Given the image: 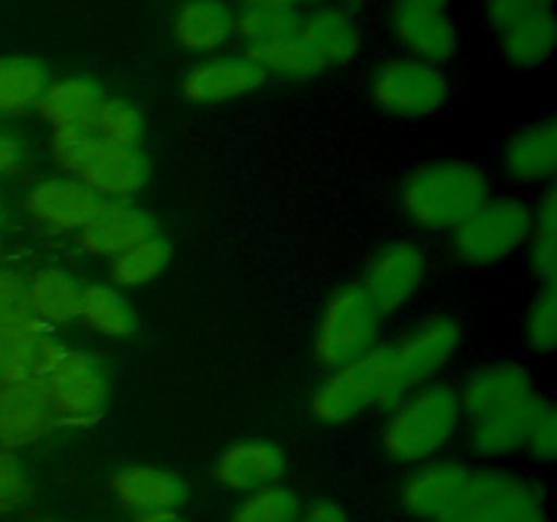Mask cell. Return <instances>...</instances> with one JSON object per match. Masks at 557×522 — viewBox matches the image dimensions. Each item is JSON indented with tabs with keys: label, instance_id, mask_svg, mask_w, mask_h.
Segmentation results:
<instances>
[{
	"label": "cell",
	"instance_id": "cell-3",
	"mask_svg": "<svg viewBox=\"0 0 557 522\" xmlns=\"http://www.w3.org/2000/svg\"><path fill=\"white\" fill-rule=\"evenodd\" d=\"M462 422L457 386L449 381H430L386 413L381 451L406 468L435 460L455 444Z\"/></svg>",
	"mask_w": 557,
	"mask_h": 522
},
{
	"label": "cell",
	"instance_id": "cell-8",
	"mask_svg": "<svg viewBox=\"0 0 557 522\" xmlns=\"http://www.w3.org/2000/svg\"><path fill=\"white\" fill-rule=\"evenodd\" d=\"M381 324L384 319L359 283L335 288L315 319L313 340H310L313 359L326 373L346 368L379 346Z\"/></svg>",
	"mask_w": 557,
	"mask_h": 522
},
{
	"label": "cell",
	"instance_id": "cell-45",
	"mask_svg": "<svg viewBox=\"0 0 557 522\" xmlns=\"http://www.w3.org/2000/svg\"><path fill=\"white\" fill-rule=\"evenodd\" d=\"M239 5H286V9H292L286 0H239Z\"/></svg>",
	"mask_w": 557,
	"mask_h": 522
},
{
	"label": "cell",
	"instance_id": "cell-38",
	"mask_svg": "<svg viewBox=\"0 0 557 522\" xmlns=\"http://www.w3.org/2000/svg\"><path fill=\"white\" fill-rule=\"evenodd\" d=\"M549 11H555V0H482V20L495 36Z\"/></svg>",
	"mask_w": 557,
	"mask_h": 522
},
{
	"label": "cell",
	"instance_id": "cell-13",
	"mask_svg": "<svg viewBox=\"0 0 557 522\" xmlns=\"http://www.w3.org/2000/svg\"><path fill=\"white\" fill-rule=\"evenodd\" d=\"M267 85V74L248 49H223L190 65L180 79V92L194 107H221L239 101Z\"/></svg>",
	"mask_w": 557,
	"mask_h": 522
},
{
	"label": "cell",
	"instance_id": "cell-49",
	"mask_svg": "<svg viewBox=\"0 0 557 522\" xmlns=\"http://www.w3.org/2000/svg\"><path fill=\"white\" fill-rule=\"evenodd\" d=\"M0 212H3V199H0Z\"/></svg>",
	"mask_w": 557,
	"mask_h": 522
},
{
	"label": "cell",
	"instance_id": "cell-44",
	"mask_svg": "<svg viewBox=\"0 0 557 522\" xmlns=\"http://www.w3.org/2000/svg\"><path fill=\"white\" fill-rule=\"evenodd\" d=\"M403 3H417V5H433V9H449L451 0H403Z\"/></svg>",
	"mask_w": 557,
	"mask_h": 522
},
{
	"label": "cell",
	"instance_id": "cell-46",
	"mask_svg": "<svg viewBox=\"0 0 557 522\" xmlns=\"http://www.w3.org/2000/svg\"><path fill=\"white\" fill-rule=\"evenodd\" d=\"M348 5H368V3H373V0H346Z\"/></svg>",
	"mask_w": 557,
	"mask_h": 522
},
{
	"label": "cell",
	"instance_id": "cell-27",
	"mask_svg": "<svg viewBox=\"0 0 557 522\" xmlns=\"http://www.w3.org/2000/svg\"><path fill=\"white\" fill-rule=\"evenodd\" d=\"M79 321L107 340H128L139 330V319L128 294L114 288L109 281L87 283L82 288Z\"/></svg>",
	"mask_w": 557,
	"mask_h": 522
},
{
	"label": "cell",
	"instance_id": "cell-36",
	"mask_svg": "<svg viewBox=\"0 0 557 522\" xmlns=\"http://www.w3.org/2000/svg\"><path fill=\"white\" fill-rule=\"evenodd\" d=\"M38 324L27 310L25 275L11 266H0V335Z\"/></svg>",
	"mask_w": 557,
	"mask_h": 522
},
{
	"label": "cell",
	"instance_id": "cell-25",
	"mask_svg": "<svg viewBox=\"0 0 557 522\" xmlns=\"http://www.w3.org/2000/svg\"><path fill=\"white\" fill-rule=\"evenodd\" d=\"M82 288L85 283L65 266H41L25 277L27 310L38 324L58 332L60 326L79 321Z\"/></svg>",
	"mask_w": 557,
	"mask_h": 522
},
{
	"label": "cell",
	"instance_id": "cell-33",
	"mask_svg": "<svg viewBox=\"0 0 557 522\" xmlns=\"http://www.w3.org/2000/svg\"><path fill=\"white\" fill-rule=\"evenodd\" d=\"M299 11L286 5H237V41L248 52L297 30Z\"/></svg>",
	"mask_w": 557,
	"mask_h": 522
},
{
	"label": "cell",
	"instance_id": "cell-18",
	"mask_svg": "<svg viewBox=\"0 0 557 522\" xmlns=\"http://www.w3.org/2000/svg\"><path fill=\"white\" fill-rule=\"evenodd\" d=\"M288 455L281 444L264 438H245L226 446L212 465V476L226 493L248 495L283 482Z\"/></svg>",
	"mask_w": 557,
	"mask_h": 522
},
{
	"label": "cell",
	"instance_id": "cell-12",
	"mask_svg": "<svg viewBox=\"0 0 557 522\" xmlns=\"http://www.w3.org/2000/svg\"><path fill=\"white\" fill-rule=\"evenodd\" d=\"M386 33L397 47V54L441 69L457 58L462 44L460 25L449 9L403 3V0H395L386 11Z\"/></svg>",
	"mask_w": 557,
	"mask_h": 522
},
{
	"label": "cell",
	"instance_id": "cell-32",
	"mask_svg": "<svg viewBox=\"0 0 557 522\" xmlns=\"http://www.w3.org/2000/svg\"><path fill=\"white\" fill-rule=\"evenodd\" d=\"M302 506V495L297 489L277 482L256 493L239 495L228 522H297Z\"/></svg>",
	"mask_w": 557,
	"mask_h": 522
},
{
	"label": "cell",
	"instance_id": "cell-10",
	"mask_svg": "<svg viewBox=\"0 0 557 522\" xmlns=\"http://www.w3.org/2000/svg\"><path fill=\"white\" fill-rule=\"evenodd\" d=\"M58 430H87L98 424L109 406V373L90 351L69 348L58 368L38 381Z\"/></svg>",
	"mask_w": 557,
	"mask_h": 522
},
{
	"label": "cell",
	"instance_id": "cell-35",
	"mask_svg": "<svg viewBox=\"0 0 557 522\" xmlns=\"http://www.w3.org/2000/svg\"><path fill=\"white\" fill-rule=\"evenodd\" d=\"M522 337L528 348L539 357H549L557 348V286L555 283H542L533 294L531 304L522 321Z\"/></svg>",
	"mask_w": 557,
	"mask_h": 522
},
{
	"label": "cell",
	"instance_id": "cell-34",
	"mask_svg": "<svg viewBox=\"0 0 557 522\" xmlns=\"http://www.w3.org/2000/svg\"><path fill=\"white\" fill-rule=\"evenodd\" d=\"M92 134L101 136L103 141L123 147H141L145 139V114L131 98L107 96V101L98 109Z\"/></svg>",
	"mask_w": 557,
	"mask_h": 522
},
{
	"label": "cell",
	"instance_id": "cell-43",
	"mask_svg": "<svg viewBox=\"0 0 557 522\" xmlns=\"http://www.w3.org/2000/svg\"><path fill=\"white\" fill-rule=\"evenodd\" d=\"M288 5H292V9H297V11H305V9H313V5H321V3H326V0H286Z\"/></svg>",
	"mask_w": 557,
	"mask_h": 522
},
{
	"label": "cell",
	"instance_id": "cell-20",
	"mask_svg": "<svg viewBox=\"0 0 557 522\" xmlns=\"http://www.w3.org/2000/svg\"><path fill=\"white\" fill-rule=\"evenodd\" d=\"M500 172L522 188H542L557 172V123L555 117L536 120L506 139L500 150Z\"/></svg>",
	"mask_w": 557,
	"mask_h": 522
},
{
	"label": "cell",
	"instance_id": "cell-37",
	"mask_svg": "<svg viewBox=\"0 0 557 522\" xmlns=\"http://www.w3.org/2000/svg\"><path fill=\"white\" fill-rule=\"evenodd\" d=\"M33 498V478L16 451L0 449V514L25 509Z\"/></svg>",
	"mask_w": 557,
	"mask_h": 522
},
{
	"label": "cell",
	"instance_id": "cell-29",
	"mask_svg": "<svg viewBox=\"0 0 557 522\" xmlns=\"http://www.w3.org/2000/svg\"><path fill=\"white\" fill-rule=\"evenodd\" d=\"M557 47V22L555 11L533 20L520 22L509 30L498 33V52L515 69H542L553 60Z\"/></svg>",
	"mask_w": 557,
	"mask_h": 522
},
{
	"label": "cell",
	"instance_id": "cell-30",
	"mask_svg": "<svg viewBox=\"0 0 557 522\" xmlns=\"http://www.w3.org/2000/svg\"><path fill=\"white\" fill-rule=\"evenodd\" d=\"M250 54L259 60L267 79L275 76V79L283 82H310L315 79V76L324 74V69H321L319 60L313 58L308 44L297 36V30L277 38V41H270L264 44V47L253 49Z\"/></svg>",
	"mask_w": 557,
	"mask_h": 522
},
{
	"label": "cell",
	"instance_id": "cell-42",
	"mask_svg": "<svg viewBox=\"0 0 557 522\" xmlns=\"http://www.w3.org/2000/svg\"><path fill=\"white\" fill-rule=\"evenodd\" d=\"M134 522H194L183 514V511H156V514L134 517Z\"/></svg>",
	"mask_w": 557,
	"mask_h": 522
},
{
	"label": "cell",
	"instance_id": "cell-19",
	"mask_svg": "<svg viewBox=\"0 0 557 522\" xmlns=\"http://www.w3.org/2000/svg\"><path fill=\"white\" fill-rule=\"evenodd\" d=\"M172 38L183 52L210 58L237 41V5L232 0H180Z\"/></svg>",
	"mask_w": 557,
	"mask_h": 522
},
{
	"label": "cell",
	"instance_id": "cell-7",
	"mask_svg": "<svg viewBox=\"0 0 557 522\" xmlns=\"http://www.w3.org/2000/svg\"><path fill=\"white\" fill-rule=\"evenodd\" d=\"M531 232V201L515 194H493L449 234V245L462 264L495 266L528 248Z\"/></svg>",
	"mask_w": 557,
	"mask_h": 522
},
{
	"label": "cell",
	"instance_id": "cell-5",
	"mask_svg": "<svg viewBox=\"0 0 557 522\" xmlns=\"http://www.w3.org/2000/svg\"><path fill=\"white\" fill-rule=\"evenodd\" d=\"M462 348V324L449 313H433L408 326L395 340L379 343L384 370V413L413 389L438 381Z\"/></svg>",
	"mask_w": 557,
	"mask_h": 522
},
{
	"label": "cell",
	"instance_id": "cell-2",
	"mask_svg": "<svg viewBox=\"0 0 557 522\" xmlns=\"http://www.w3.org/2000/svg\"><path fill=\"white\" fill-rule=\"evenodd\" d=\"M493 196V179L479 163L441 158L411 169L397 190V204L411 226L451 234Z\"/></svg>",
	"mask_w": 557,
	"mask_h": 522
},
{
	"label": "cell",
	"instance_id": "cell-14",
	"mask_svg": "<svg viewBox=\"0 0 557 522\" xmlns=\"http://www.w3.org/2000/svg\"><path fill=\"white\" fill-rule=\"evenodd\" d=\"M101 204L103 199H98L79 179L69 174H52L27 188L22 210L38 232L63 237V234H79L101 210Z\"/></svg>",
	"mask_w": 557,
	"mask_h": 522
},
{
	"label": "cell",
	"instance_id": "cell-16",
	"mask_svg": "<svg viewBox=\"0 0 557 522\" xmlns=\"http://www.w3.org/2000/svg\"><path fill=\"white\" fill-rule=\"evenodd\" d=\"M471 471V462L455 457H435L413 465L397 493L403 514L413 522H441L460 500Z\"/></svg>",
	"mask_w": 557,
	"mask_h": 522
},
{
	"label": "cell",
	"instance_id": "cell-11",
	"mask_svg": "<svg viewBox=\"0 0 557 522\" xmlns=\"http://www.w3.org/2000/svg\"><path fill=\"white\" fill-rule=\"evenodd\" d=\"M430 272V256L417 239H392L381 245L362 272V291L381 313L395 315L411 302L424 286Z\"/></svg>",
	"mask_w": 557,
	"mask_h": 522
},
{
	"label": "cell",
	"instance_id": "cell-41",
	"mask_svg": "<svg viewBox=\"0 0 557 522\" xmlns=\"http://www.w3.org/2000/svg\"><path fill=\"white\" fill-rule=\"evenodd\" d=\"M25 161V145L20 136L0 130V177H9Z\"/></svg>",
	"mask_w": 557,
	"mask_h": 522
},
{
	"label": "cell",
	"instance_id": "cell-48",
	"mask_svg": "<svg viewBox=\"0 0 557 522\" xmlns=\"http://www.w3.org/2000/svg\"><path fill=\"white\" fill-rule=\"evenodd\" d=\"M38 522H63V520H38Z\"/></svg>",
	"mask_w": 557,
	"mask_h": 522
},
{
	"label": "cell",
	"instance_id": "cell-39",
	"mask_svg": "<svg viewBox=\"0 0 557 522\" xmlns=\"http://www.w3.org/2000/svg\"><path fill=\"white\" fill-rule=\"evenodd\" d=\"M522 451H525L536 465H549V462H555L557 419H555V406L549 400H544L542 408L536 411V417H533L531 427H528L525 433Z\"/></svg>",
	"mask_w": 557,
	"mask_h": 522
},
{
	"label": "cell",
	"instance_id": "cell-23",
	"mask_svg": "<svg viewBox=\"0 0 557 522\" xmlns=\"http://www.w3.org/2000/svg\"><path fill=\"white\" fill-rule=\"evenodd\" d=\"M54 413L38 384L0 386V449L22 451L54 433Z\"/></svg>",
	"mask_w": 557,
	"mask_h": 522
},
{
	"label": "cell",
	"instance_id": "cell-31",
	"mask_svg": "<svg viewBox=\"0 0 557 522\" xmlns=\"http://www.w3.org/2000/svg\"><path fill=\"white\" fill-rule=\"evenodd\" d=\"M531 272L542 283H557V196L549 185L533 204V232L528 239Z\"/></svg>",
	"mask_w": 557,
	"mask_h": 522
},
{
	"label": "cell",
	"instance_id": "cell-26",
	"mask_svg": "<svg viewBox=\"0 0 557 522\" xmlns=\"http://www.w3.org/2000/svg\"><path fill=\"white\" fill-rule=\"evenodd\" d=\"M52 82L44 60L33 54H0V120H16L36 112Z\"/></svg>",
	"mask_w": 557,
	"mask_h": 522
},
{
	"label": "cell",
	"instance_id": "cell-28",
	"mask_svg": "<svg viewBox=\"0 0 557 522\" xmlns=\"http://www.w3.org/2000/svg\"><path fill=\"white\" fill-rule=\"evenodd\" d=\"M172 243L161 232H156L152 237L131 245L123 253L107 261L109 283L125 294L150 286L152 281H158L166 272V266L172 264Z\"/></svg>",
	"mask_w": 557,
	"mask_h": 522
},
{
	"label": "cell",
	"instance_id": "cell-40",
	"mask_svg": "<svg viewBox=\"0 0 557 522\" xmlns=\"http://www.w3.org/2000/svg\"><path fill=\"white\" fill-rule=\"evenodd\" d=\"M297 522H351V514L337 500H315V504L302 506Z\"/></svg>",
	"mask_w": 557,
	"mask_h": 522
},
{
	"label": "cell",
	"instance_id": "cell-1",
	"mask_svg": "<svg viewBox=\"0 0 557 522\" xmlns=\"http://www.w3.org/2000/svg\"><path fill=\"white\" fill-rule=\"evenodd\" d=\"M466 430L490 449H515L525 440L531 419L547 397L531 370L515 359L473 368L457 386Z\"/></svg>",
	"mask_w": 557,
	"mask_h": 522
},
{
	"label": "cell",
	"instance_id": "cell-22",
	"mask_svg": "<svg viewBox=\"0 0 557 522\" xmlns=\"http://www.w3.org/2000/svg\"><path fill=\"white\" fill-rule=\"evenodd\" d=\"M65 351L69 346L60 340L58 332L41 324L5 332L0 335V386L38 384L58 368Z\"/></svg>",
	"mask_w": 557,
	"mask_h": 522
},
{
	"label": "cell",
	"instance_id": "cell-15",
	"mask_svg": "<svg viewBox=\"0 0 557 522\" xmlns=\"http://www.w3.org/2000/svg\"><path fill=\"white\" fill-rule=\"evenodd\" d=\"M297 36L308 44L324 71L346 69L357 63L364 49V27L354 5L326 0L313 9L299 11Z\"/></svg>",
	"mask_w": 557,
	"mask_h": 522
},
{
	"label": "cell",
	"instance_id": "cell-24",
	"mask_svg": "<svg viewBox=\"0 0 557 522\" xmlns=\"http://www.w3.org/2000/svg\"><path fill=\"white\" fill-rule=\"evenodd\" d=\"M103 101L107 90L101 82L87 74H71L49 82L36 112L52 130H92Z\"/></svg>",
	"mask_w": 557,
	"mask_h": 522
},
{
	"label": "cell",
	"instance_id": "cell-4",
	"mask_svg": "<svg viewBox=\"0 0 557 522\" xmlns=\"http://www.w3.org/2000/svg\"><path fill=\"white\" fill-rule=\"evenodd\" d=\"M49 158L103 201H134L152 172L141 147L112 145L92 130H49Z\"/></svg>",
	"mask_w": 557,
	"mask_h": 522
},
{
	"label": "cell",
	"instance_id": "cell-6",
	"mask_svg": "<svg viewBox=\"0 0 557 522\" xmlns=\"http://www.w3.org/2000/svg\"><path fill=\"white\" fill-rule=\"evenodd\" d=\"M441 522H553L542 482L506 465H473L460 500Z\"/></svg>",
	"mask_w": 557,
	"mask_h": 522
},
{
	"label": "cell",
	"instance_id": "cell-17",
	"mask_svg": "<svg viewBox=\"0 0 557 522\" xmlns=\"http://www.w3.org/2000/svg\"><path fill=\"white\" fill-rule=\"evenodd\" d=\"M109 493L120 509L134 517L156 511H180L190 498V487L177 471L161 465H123L109 476Z\"/></svg>",
	"mask_w": 557,
	"mask_h": 522
},
{
	"label": "cell",
	"instance_id": "cell-21",
	"mask_svg": "<svg viewBox=\"0 0 557 522\" xmlns=\"http://www.w3.org/2000/svg\"><path fill=\"white\" fill-rule=\"evenodd\" d=\"M156 232V217L136 201H103L101 210L76 234V243L92 259L109 261Z\"/></svg>",
	"mask_w": 557,
	"mask_h": 522
},
{
	"label": "cell",
	"instance_id": "cell-47",
	"mask_svg": "<svg viewBox=\"0 0 557 522\" xmlns=\"http://www.w3.org/2000/svg\"><path fill=\"white\" fill-rule=\"evenodd\" d=\"M3 217L5 215H3V212H0V234H3Z\"/></svg>",
	"mask_w": 557,
	"mask_h": 522
},
{
	"label": "cell",
	"instance_id": "cell-9",
	"mask_svg": "<svg viewBox=\"0 0 557 522\" xmlns=\"http://www.w3.org/2000/svg\"><path fill=\"white\" fill-rule=\"evenodd\" d=\"M368 96L373 107L389 117H433L449 103L451 76L441 65L392 54L370 71Z\"/></svg>",
	"mask_w": 557,
	"mask_h": 522
}]
</instances>
